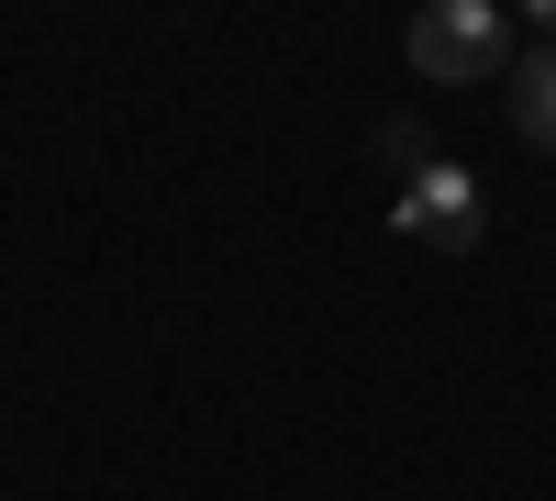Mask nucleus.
<instances>
[{
  "mask_svg": "<svg viewBox=\"0 0 556 501\" xmlns=\"http://www.w3.org/2000/svg\"><path fill=\"white\" fill-rule=\"evenodd\" d=\"M412 78H434V89L513 78V23H501V0H434V12H412Z\"/></svg>",
  "mask_w": 556,
  "mask_h": 501,
  "instance_id": "1",
  "label": "nucleus"
},
{
  "mask_svg": "<svg viewBox=\"0 0 556 501\" xmlns=\"http://www.w3.org/2000/svg\"><path fill=\"white\" fill-rule=\"evenodd\" d=\"M390 235H401V246H434V256H468V246L490 235V201H479V178L434 156L424 178H412V190H390Z\"/></svg>",
  "mask_w": 556,
  "mask_h": 501,
  "instance_id": "2",
  "label": "nucleus"
},
{
  "mask_svg": "<svg viewBox=\"0 0 556 501\" xmlns=\"http://www.w3.org/2000/svg\"><path fill=\"white\" fill-rule=\"evenodd\" d=\"M513 123H523V146L556 156V45H534V57L513 67Z\"/></svg>",
  "mask_w": 556,
  "mask_h": 501,
  "instance_id": "3",
  "label": "nucleus"
},
{
  "mask_svg": "<svg viewBox=\"0 0 556 501\" xmlns=\"http://www.w3.org/2000/svg\"><path fill=\"white\" fill-rule=\"evenodd\" d=\"M367 167H379V178H390V190H412V178H424V167H434V134H424V123H412V112H390L379 134H367Z\"/></svg>",
  "mask_w": 556,
  "mask_h": 501,
  "instance_id": "4",
  "label": "nucleus"
}]
</instances>
